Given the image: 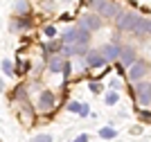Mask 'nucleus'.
<instances>
[{
    "label": "nucleus",
    "instance_id": "cd10ccee",
    "mask_svg": "<svg viewBox=\"0 0 151 142\" xmlns=\"http://www.w3.org/2000/svg\"><path fill=\"white\" fill-rule=\"evenodd\" d=\"M149 34H151V20H149Z\"/></svg>",
    "mask_w": 151,
    "mask_h": 142
},
{
    "label": "nucleus",
    "instance_id": "4468645a",
    "mask_svg": "<svg viewBox=\"0 0 151 142\" xmlns=\"http://www.w3.org/2000/svg\"><path fill=\"white\" fill-rule=\"evenodd\" d=\"M68 111L70 113H79V115H88L90 108L86 104H79V102H70V104H68Z\"/></svg>",
    "mask_w": 151,
    "mask_h": 142
},
{
    "label": "nucleus",
    "instance_id": "393cba45",
    "mask_svg": "<svg viewBox=\"0 0 151 142\" xmlns=\"http://www.w3.org/2000/svg\"><path fill=\"white\" fill-rule=\"evenodd\" d=\"M70 72H72V68H70V63H65V68H63V79H68Z\"/></svg>",
    "mask_w": 151,
    "mask_h": 142
},
{
    "label": "nucleus",
    "instance_id": "412c9836",
    "mask_svg": "<svg viewBox=\"0 0 151 142\" xmlns=\"http://www.w3.org/2000/svg\"><path fill=\"white\" fill-rule=\"evenodd\" d=\"M106 104H111V106L117 104V93H108L106 95Z\"/></svg>",
    "mask_w": 151,
    "mask_h": 142
},
{
    "label": "nucleus",
    "instance_id": "6ab92c4d",
    "mask_svg": "<svg viewBox=\"0 0 151 142\" xmlns=\"http://www.w3.org/2000/svg\"><path fill=\"white\" fill-rule=\"evenodd\" d=\"M43 34H45V36H47V38H54V36H57V30H54L52 25H47V27H45V30H43Z\"/></svg>",
    "mask_w": 151,
    "mask_h": 142
},
{
    "label": "nucleus",
    "instance_id": "423d86ee",
    "mask_svg": "<svg viewBox=\"0 0 151 142\" xmlns=\"http://www.w3.org/2000/svg\"><path fill=\"white\" fill-rule=\"evenodd\" d=\"M135 18H138V14H131V12L117 14L115 25H117V30H129V32H131V25H133V20H135Z\"/></svg>",
    "mask_w": 151,
    "mask_h": 142
},
{
    "label": "nucleus",
    "instance_id": "dca6fc26",
    "mask_svg": "<svg viewBox=\"0 0 151 142\" xmlns=\"http://www.w3.org/2000/svg\"><path fill=\"white\" fill-rule=\"evenodd\" d=\"M2 72H5L7 77H14V74H16V70H14V63L5 59V61H2Z\"/></svg>",
    "mask_w": 151,
    "mask_h": 142
},
{
    "label": "nucleus",
    "instance_id": "9d476101",
    "mask_svg": "<svg viewBox=\"0 0 151 142\" xmlns=\"http://www.w3.org/2000/svg\"><path fill=\"white\" fill-rule=\"evenodd\" d=\"M86 63H88L90 68H101L106 63V59H104V54H101L99 50H90L88 56H86Z\"/></svg>",
    "mask_w": 151,
    "mask_h": 142
},
{
    "label": "nucleus",
    "instance_id": "a211bd4d",
    "mask_svg": "<svg viewBox=\"0 0 151 142\" xmlns=\"http://www.w3.org/2000/svg\"><path fill=\"white\" fill-rule=\"evenodd\" d=\"M59 48H63V45H61V43H57V41H52V43L45 45V52H47V54H52V52H54V50H59Z\"/></svg>",
    "mask_w": 151,
    "mask_h": 142
},
{
    "label": "nucleus",
    "instance_id": "6e6552de",
    "mask_svg": "<svg viewBox=\"0 0 151 142\" xmlns=\"http://www.w3.org/2000/svg\"><path fill=\"white\" fill-rule=\"evenodd\" d=\"M131 32L138 34V36H147V34H149V20H147L145 16H138L131 25Z\"/></svg>",
    "mask_w": 151,
    "mask_h": 142
},
{
    "label": "nucleus",
    "instance_id": "2eb2a0df",
    "mask_svg": "<svg viewBox=\"0 0 151 142\" xmlns=\"http://www.w3.org/2000/svg\"><path fill=\"white\" fill-rule=\"evenodd\" d=\"M77 30H79L77 43H79V45H88V41H90V30H86L83 25H77Z\"/></svg>",
    "mask_w": 151,
    "mask_h": 142
},
{
    "label": "nucleus",
    "instance_id": "5701e85b",
    "mask_svg": "<svg viewBox=\"0 0 151 142\" xmlns=\"http://www.w3.org/2000/svg\"><path fill=\"white\" fill-rule=\"evenodd\" d=\"M34 142H52V138L45 133V136H36V138H34Z\"/></svg>",
    "mask_w": 151,
    "mask_h": 142
},
{
    "label": "nucleus",
    "instance_id": "b1692460",
    "mask_svg": "<svg viewBox=\"0 0 151 142\" xmlns=\"http://www.w3.org/2000/svg\"><path fill=\"white\" fill-rule=\"evenodd\" d=\"M29 70V63H25V61H18V72H27Z\"/></svg>",
    "mask_w": 151,
    "mask_h": 142
},
{
    "label": "nucleus",
    "instance_id": "ddd939ff",
    "mask_svg": "<svg viewBox=\"0 0 151 142\" xmlns=\"http://www.w3.org/2000/svg\"><path fill=\"white\" fill-rule=\"evenodd\" d=\"M18 117H20V122L23 124H27V126H29L32 122H34V113H32V108L29 106H23V108H20V113H18Z\"/></svg>",
    "mask_w": 151,
    "mask_h": 142
},
{
    "label": "nucleus",
    "instance_id": "20e7f679",
    "mask_svg": "<svg viewBox=\"0 0 151 142\" xmlns=\"http://www.w3.org/2000/svg\"><path fill=\"white\" fill-rule=\"evenodd\" d=\"M54 104H57V99H54L52 90H43L38 95V111L41 113H52L54 111Z\"/></svg>",
    "mask_w": 151,
    "mask_h": 142
},
{
    "label": "nucleus",
    "instance_id": "9b49d317",
    "mask_svg": "<svg viewBox=\"0 0 151 142\" xmlns=\"http://www.w3.org/2000/svg\"><path fill=\"white\" fill-rule=\"evenodd\" d=\"M77 36H79V30H77V27H65V30H63V43L65 45H75Z\"/></svg>",
    "mask_w": 151,
    "mask_h": 142
},
{
    "label": "nucleus",
    "instance_id": "1a4fd4ad",
    "mask_svg": "<svg viewBox=\"0 0 151 142\" xmlns=\"http://www.w3.org/2000/svg\"><path fill=\"white\" fill-rule=\"evenodd\" d=\"M120 61H122V66H126V68H131L133 63L138 61V56H135V50H133L131 45H124V48H122V56H120Z\"/></svg>",
    "mask_w": 151,
    "mask_h": 142
},
{
    "label": "nucleus",
    "instance_id": "39448f33",
    "mask_svg": "<svg viewBox=\"0 0 151 142\" xmlns=\"http://www.w3.org/2000/svg\"><path fill=\"white\" fill-rule=\"evenodd\" d=\"M99 52L104 54V59H106V61H117V59L122 56V48H120L117 43H106V45H101Z\"/></svg>",
    "mask_w": 151,
    "mask_h": 142
},
{
    "label": "nucleus",
    "instance_id": "0eeeda50",
    "mask_svg": "<svg viewBox=\"0 0 151 142\" xmlns=\"http://www.w3.org/2000/svg\"><path fill=\"white\" fill-rule=\"evenodd\" d=\"M79 25H83L86 30L95 32V30H99V27H101V18L97 16V14H83L81 20H79Z\"/></svg>",
    "mask_w": 151,
    "mask_h": 142
},
{
    "label": "nucleus",
    "instance_id": "4be33fe9",
    "mask_svg": "<svg viewBox=\"0 0 151 142\" xmlns=\"http://www.w3.org/2000/svg\"><path fill=\"white\" fill-rule=\"evenodd\" d=\"M101 84H97V81H90V90H93V93H101Z\"/></svg>",
    "mask_w": 151,
    "mask_h": 142
},
{
    "label": "nucleus",
    "instance_id": "7ed1b4c3",
    "mask_svg": "<svg viewBox=\"0 0 151 142\" xmlns=\"http://www.w3.org/2000/svg\"><path fill=\"white\" fill-rule=\"evenodd\" d=\"M133 95H135V99H138L142 106H149V104H151V84H147V81H140V84H135V88H133Z\"/></svg>",
    "mask_w": 151,
    "mask_h": 142
},
{
    "label": "nucleus",
    "instance_id": "a878e982",
    "mask_svg": "<svg viewBox=\"0 0 151 142\" xmlns=\"http://www.w3.org/2000/svg\"><path fill=\"white\" fill-rule=\"evenodd\" d=\"M75 142H88V136H86V133H81V136L75 138Z\"/></svg>",
    "mask_w": 151,
    "mask_h": 142
},
{
    "label": "nucleus",
    "instance_id": "f8f14e48",
    "mask_svg": "<svg viewBox=\"0 0 151 142\" xmlns=\"http://www.w3.org/2000/svg\"><path fill=\"white\" fill-rule=\"evenodd\" d=\"M47 68H50V72H63V68H65V61H63V56H52L50 61H47Z\"/></svg>",
    "mask_w": 151,
    "mask_h": 142
},
{
    "label": "nucleus",
    "instance_id": "f257e3e1",
    "mask_svg": "<svg viewBox=\"0 0 151 142\" xmlns=\"http://www.w3.org/2000/svg\"><path fill=\"white\" fill-rule=\"evenodd\" d=\"M149 72V63L145 61V59H138V61L133 63L131 68L126 70V77L133 81V84H140V81L145 79V74Z\"/></svg>",
    "mask_w": 151,
    "mask_h": 142
},
{
    "label": "nucleus",
    "instance_id": "f03ea898",
    "mask_svg": "<svg viewBox=\"0 0 151 142\" xmlns=\"http://www.w3.org/2000/svg\"><path fill=\"white\" fill-rule=\"evenodd\" d=\"M90 5L97 9L99 16H106V18H117V5L108 2V0H93Z\"/></svg>",
    "mask_w": 151,
    "mask_h": 142
},
{
    "label": "nucleus",
    "instance_id": "f3484780",
    "mask_svg": "<svg viewBox=\"0 0 151 142\" xmlns=\"http://www.w3.org/2000/svg\"><path fill=\"white\" fill-rule=\"evenodd\" d=\"M99 136H101V138H106V140H111V138H115V131L111 129V126H106V129H101V131H99Z\"/></svg>",
    "mask_w": 151,
    "mask_h": 142
},
{
    "label": "nucleus",
    "instance_id": "bb28decb",
    "mask_svg": "<svg viewBox=\"0 0 151 142\" xmlns=\"http://www.w3.org/2000/svg\"><path fill=\"white\" fill-rule=\"evenodd\" d=\"M140 115H142V120H151V113H149V111H142Z\"/></svg>",
    "mask_w": 151,
    "mask_h": 142
},
{
    "label": "nucleus",
    "instance_id": "aec40b11",
    "mask_svg": "<svg viewBox=\"0 0 151 142\" xmlns=\"http://www.w3.org/2000/svg\"><path fill=\"white\" fill-rule=\"evenodd\" d=\"M16 12H18V14L27 12V2H25V0H18V2H16Z\"/></svg>",
    "mask_w": 151,
    "mask_h": 142
}]
</instances>
